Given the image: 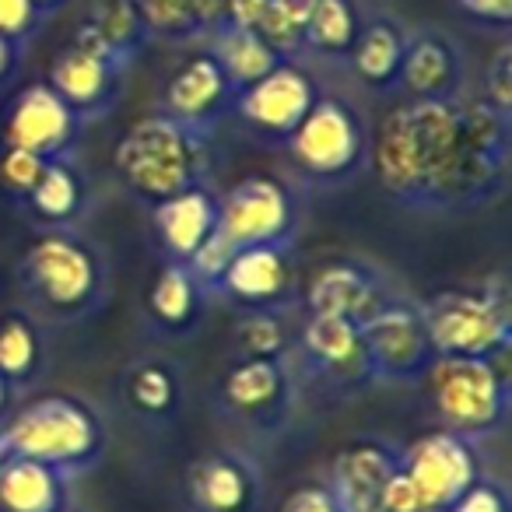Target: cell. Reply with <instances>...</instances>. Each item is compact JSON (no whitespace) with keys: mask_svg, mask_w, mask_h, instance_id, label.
Listing matches in <instances>:
<instances>
[{"mask_svg":"<svg viewBox=\"0 0 512 512\" xmlns=\"http://www.w3.org/2000/svg\"><path fill=\"white\" fill-rule=\"evenodd\" d=\"M509 144L512 116L484 95L407 99L379 120L369 162L400 207L463 214L505 190Z\"/></svg>","mask_w":512,"mask_h":512,"instance_id":"1","label":"cell"},{"mask_svg":"<svg viewBox=\"0 0 512 512\" xmlns=\"http://www.w3.org/2000/svg\"><path fill=\"white\" fill-rule=\"evenodd\" d=\"M211 134L186 127L165 113H148L130 123L113 148V172L120 186L141 204L162 200L211 183Z\"/></svg>","mask_w":512,"mask_h":512,"instance_id":"2","label":"cell"},{"mask_svg":"<svg viewBox=\"0 0 512 512\" xmlns=\"http://www.w3.org/2000/svg\"><path fill=\"white\" fill-rule=\"evenodd\" d=\"M18 281L39 320L78 323L106 302L109 267L102 249L74 228H43L25 246Z\"/></svg>","mask_w":512,"mask_h":512,"instance_id":"3","label":"cell"},{"mask_svg":"<svg viewBox=\"0 0 512 512\" xmlns=\"http://www.w3.org/2000/svg\"><path fill=\"white\" fill-rule=\"evenodd\" d=\"M0 439L8 456L36 460L74 481L106 456V421L78 393H46L0 421Z\"/></svg>","mask_w":512,"mask_h":512,"instance_id":"4","label":"cell"},{"mask_svg":"<svg viewBox=\"0 0 512 512\" xmlns=\"http://www.w3.org/2000/svg\"><path fill=\"white\" fill-rule=\"evenodd\" d=\"M425 309L435 355L446 358H509L512 306L505 278L470 281L435 292Z\"/></svg>","mask_w":512,"mask_h":512,"instance_id":"5","label":"cell"},{"mask_svg":"<svg viewBox=\"0 0 512 512\" xmlns=\"http://www.w3.org/2000/svg\"><path fill=\"white\" fill-rule=\"evenodd\" d=\"M498 362L502 358H435L425 383L439 428L477 442L509 425L512 386Z\"/></svg>","mask_w":512,"mask_h":512,"instance_id":"6","label":"cell"},{"mask_svg":"<svg viewBox=\"0 0 512 512\" xmlns=\"http://www.w3.org/2000/svg\"><path fill=\"white\" fill-rule=\"evenodd\" d=\"M369 127L341 95H320L285 148L295 172L316 186H344L369 165Z\"/></svg>","mask_w":512,"mask_h":512,"instance_id":"7","label":"cell"},{"mask_svg":"<svg viewBox=\"0 0 512 512\" xmlns=\"http://www.w3.org/2000/svg\"><path fill=\"white\" fill-rule=\"evenodd\" d=\"M299 232V200L281 176L249 172L221 193L218 235L232 249L292 246Z\"/></svg>","mask_w":512,"mask_h":512,"instance_id":"8","label":"cell"},{"mask_svg":"<svg viewBox=\"0 0 512 512\" xmlns=\"http://www.w3.org/2000/svg\"><path fill=\"white\" fill-rule=\"evenodd\" d=\"M362 334L365 344H369L376 383H425L428 369L439 358L432 348V334H428L421 302L407 299L400 292H393L379 306V313L362 323Z\"/></svg>","mask_w":512,"mask_h":512,"instance_id":"9","label":"cell"},{"mask_svg":"<svg viewBox=\"0 0 512 512\" xmlns=\"http://www.w3.org/2000/svg\"><path fill=\"white\" fill-rule=\"evenodd\" d=\"M400 470L435 512H446L484 474V463L474 439H463L449 428H432L400 449Z\"/></svg>","mask_w":512,"mask_h":512,"instance_id":"10","label":"cell"},{"mask_svg":"<svg viewBox=\"0 0 512 512\" xmlns=\"http://www.w3.org/2000/svg\"><path fill=\"white\" fill-rule=\"evenodd\" d=\"M295 404L285 358H235L218 383V407L253 432L285 428Z\"/></svg>","mask_w":512,"mask_h":512,"instance_id":"11","label":"cell"},{"mask_svg":"<svg viewBox=\"0 0 512 512\" xmlns=\"http://www.w3.org/2000/svg\"><path fill=\"white\" fill-rule=\"evenodd\" d=\"M78 134L81 120L46 81L18 88L0 116V144L36 151L46 162L71 158Z\"/></svg>","mask_w":512,"mask_h":512,"instance_id":"12","label":"cell"},{"mask_svg":"<svg viewBox=\"0 0 512 512\" xmlns=\"http://www.w3.org/2000/svg\"><path fill=\"white\" fill-rule=\"evenodd\" d=\"M316 99H320V88H316L313 74L299 60H281L271 74L235 92L232 116H239L249 130H256L267 141L285 144Z\"/></svg>","mask_w":512,"mask_h":512,"instance_id":"13","label":"cell"},{"mask_svg":"<svg viewBox=\"0 0 512 512\" xmlns=\"http://www.w3.org/2000/svg\"><path fill=\"white\" fill-rule=\"evenodd\" d=\"M299 351L306 358L309 372L337 390H365L376 383L372 372L369 344L358 323L341 316H309L299 330Z\"/></svg>","mask_w":512,"mask_h":512,"instance_id":"14","label":"cell"},{"mask_svg":"<svg viewBox=\"0 0 512 512\" xmlns=\"http://www.w3.org/2000/svg\"><path fill=\"white\" fill-rule=\"evenodd\" d=\"M127 67L81 43H67L46 67V85L74 109L81 123L113 113L123 95Z\"/></svg>","mask_w":512,"mask_h":512,"instance_id":"15","label":"cell"},{"mask_svg":"<svg viewBox=\"0 0 512 512\" xmlns=\"http://www.w3.org/2000/svg\"><path fill=\"white\" fill-rule=\"evenodd\" d=\"M232 102H235V88L228 81V74L221 71V64L211 53H197V57L183 60L165 78L158 113L214 137L221 120L232 116Z\"/></svg>","mask_w":512,"mask_h":512,"instance_id":"16","label":"cell"},{"mask_svg":"<svg viewBox=\"0 0 512 512\" xmlns=\"http://www.w3.org/2000/svg\"><path fill=\"white\" fill-rule=\"evenodd\" d=\"M393 295V288L383 281V274L365 260L355 256H341L330 260L313 274V281L306 285L302 306L309 316H341L362 327L365 320L379 313L386 299Z\"/></svg>","mask_w":512,"mask_h":512,"instance_id":"17","label":"cell"},{"mask_svg":"<svg viewBox=\"0 0 512 512\" xmlns=\"http://www.w3.org/2000/svg\"><path fill=\"white\" fill-rule=\"evenodd\" d=\"M400 470V446L383 435H358L330 463V491L344 512H383L390 477Z\"/></svg>","mask_w":512,"mask_h":512,"instance_id":"18","label":"cell"},{"mask_svg":"<svg viewBox=\"0 0 512 512\" xmlns=\"http://www.w3.org/2000/svg\"><path fill=\"white\" fill-rule=\"evenodd\" d=\"M260 470L246 453L218 449L186 470V509L190 512H260Z\"/></svg>","mask_w":512,"mask_h":512,"instance_id":"19","label":"cell"},{"mask_svg":"<svg viewBox=\"0 0 512 512\" xmlns=\"http://www.w3.org/2000/svg\"><path fill=\"white\" fill-rule=\"evenodd\" d=\"M218 295L239 309H281L295 302V264L288 246H246L235 249L221 278Z\"/></svg>","mask_w":512,"mask_h":512,"instance_id":"20","label":"cell"},{"mask_svg":"<svg viewBox=\"0 0 512 512\" xmlns=\"http://www.w3.org/2000/svg\"><path fill=\"white\" fill-rule=\"evenodd\" d=\"M218 207L221 193L211 183L193 186V190L176 193V197L151 207V221H155V235L165 260L186 264L218 232Z\"/></svg>","mask_w":512,"mask_h":512,"instance_id":"21","label":"cell"},{"mask_svg":"<svg viewBox=\"0 0 512 512\" xmlns=\"http://www.w3.org/2000/svg\"><path fill=\"white\" fill-rule=\"evenodd\" d=\"M397 88H404L407 99H456V95H463V60L453 39H446L435 29L407 32Z\"/></svg>","mask_w":512,"mask_h":512,"instance_id":"22","label":"cell"},{"mask_svg":"<svg viewBox=\"0 0 512 512\" xmlns=\"http://www.w3.org/2000/svg\"><path fill=\"white\" fill-rule=\"evenodd\" d=\"M148 39V25H144L137 0H88L85 18L74 29L71 43L106 53L116 64L130 67L137 53L148 46Z\"/></svg>","mask_w":512,"mask_h":512,"instance_id":"23","label":"cell"},{"mask_svg":"<svg viewBox=\"0 0 512 512\" xmlns=\"http://www.w3.org/2000/svg\"><path fill=\"white\" fill-rule=\"evenodd\" d=\"M88 200H92V190L74 158H53L46 162L43 176L22 200V207L39 228H74L85 218Z\"/></svg>","mask_w":512,"mask_h":512,"instance_id":"24","label":"cell"},{"mask_svg":"<svg viewBox=\"0 0 512 512\" xmlns=\"http://www.w3.org/2000/svg\"><path fill=\"white\" fill-rule=\"evenodd\" d=\"M71 505V477L36 460L8 456L0 463V512H64Z\"/></svg>","mask_w":512,"mask_h":512,"instance_id":"25","label":"cell"},{"mask_svg":"<svg viewBox=\"0 0 512 512\" xmlns=\"http://www.w3.org/2000/svg\"><path fill=\"white\" fill-rule=\"evenodd\" d=\"M407 29L393 18H372L362 25L355 46L348 53V64L362 85L376 92H393L400 81V64H404Z\"/></svg>","mask_w":512,"mask_h":512,"instance_id":"26","label":"cell"},{"mask_svg":"<svg viewBox=\"0 0 512 512\" xmlns=\"http://www.w3.org/2000/svg\"><path fill=\"white\" fill-rule=\"evenodd\" d=\"M207 299L211 295L200 288L190 267L179 264V260H165L148 288V316L165 334H186V330L197 327Z\"/></svg>","mask_w":512,"mask_h":512,"instance_id":"27","label":"cell"},{"mask_svg":"<svg viewBox=\"0 0 512 512\" xmlns=\"http://www.w3.org/2000/svg\"><path fill=\"white\" fill-rule=\"evenodd\" d=\"M207 53L221 64V71L228 74L235 92L249 88L253 81H260L264 74H271L281 64V57L274 53V46L267 43L260 32L253 29H235V25H221L207 36Z\"/></svg>","mask_w":512,"mask_h":512,"instance_id":"28","label":"cell"},{"mask_svg":"<svg viewBox=\"0 0 512 512\" xmlns=\"http://www.w3.org/2000/svg\"><path fill=\"white\" fill-rule=\"evenodd\" d=\"M39 372H43V334L36 313L11 309L0 316V376L22 390Z\"/></svg>","mask_w":512,"mask_h":512,"instance_id":"29","label":"cell"},{"mask_svg":"<svg viewBox=\"0 0 512 512\" xmlns=\"http://www.w3.org/2000/svg\"><path fill=\"white\" fill-rule=\"evenodd\" d=\"M123 397L144 418H169L183 397V383L172 362L141 358L123 372Z\"/></svg>","mask_w":512,"mask_h":512,"instance_id":"30","label":"cell"},{"mask_svg":"<svg viewBox=\"0 0 512 512\" xmlns=\"http://www.w3.org/2000/svg\"><path fill=\"white\" fill-rule=\"evenodd\" d=\"M362 25V11L355 0H316L302 29V46L327 60H348Z\"/></svg>","mask_w":512,"mask_h":512,"instance_id":"31","label":"cell"},{"mask_svg":"<svg viewBox=\"0 0 512 512\" xmlns=\"http://www.w3.org/2000/svg\"><path fill=\"white\" fill-rule=\"evenodd\" d=\"M239 358H285L292 330L281 309H242L232 323Z\"/></svg>","mask_w":512,"mask_h":512,"instance_id":"32","label":"cell"},{"mask_svg":"<svg viewBox=\"0 0 512 512\" xmlns=\"http://www.w3.org/2000/svg\"><path fill=\"white\" fill-rule=\"evenodd\" d=\"M46 169V158H39L36 151L11 148V144H0V186L15 204H22L29 197V190L39 183Z\"/></svg>","mask_w":512,"mask_h":512,"instance_id":"33","label":"cell"},{"mask_svg":"<svg viewBox=\"0 0 512 512\" xmlns=\"http://www.w3.org/2000/svg\"><path fill=\"white\" fill-rule=\"evenodd\" d=\"M232 256H235V249L228 246L218 232H214L211 239H207L204 246H200L197 253L186 260V267H190V274L200 281V288H204L207 295H218L221 278H225L228 264H232Z\"/></svg>","mask_w":512,"mask_h":512,"instance_id":"34","label":"cell"},{"mask_svg":"<svg viewBox=\"0 0 512 512\" xmlns=\"http://www.w3.org/2000/svg\"><path fill=\"white\" fill-rule=\"evenodd\" d=\"M446 512H512L509 509V491H505L502 481L481 474Z\"/></svg>","mask_w":512,"mask_h":512,"instance_id":"35","label":"cell"},{"mask_svg":"<svg viewBox=\"0 0 512 512\" xmlns=\"http://www.w3.org/2000/svg\"><path fill=\"white\" fill-rule=\"evenodd\" d=\"M484 99H488L498 113L512 116V46L509 43L498 46L488 71H484Z\"/></svg>","mask_w":512,"mask_h":512,"instance_id":"36","label":"cell"},{"mask_svg":"<svg viewBox=\"0 0 512 512\" xmlns=\"http://www.w3.org/2000/svg\"><path fill=\"white\" fill-rule=\"evenodd\" d=\"M46 18L32 8V0H0V36L18 46H29Z\"/></svg>","mask_w":512,"mask_h":512,"instance_id":"37","label":"cell"},{"mask_svg":"<svg viewBox=\"0 0 512 512\" xmlns=\"http://www.w3.org/2000/svg\"><path fill=\"white\" fill-rule=\"evenodd\" d=\"M278 512H344L327 481H302L285 495Z\"/></svg>","mask_w":512,"mask_h":512,"instance_id":"38","label":"cell"},{"mask_svg":"<svg viewBox=\"0 0 512 512\" xmlns=\"http://www.w3.org/2000/svg\"><path fill=\"white\" fill-rule=\"evenodd\" d=\"M383 512H435V509L418 495V488L407 481L404 470H397V474L390 477V484H386Z\"/></svg>","mask_w":512,"mask_h":512,"instance_id":"39","label":"cell"},{"mask_svg":"<svg viewBox=\"0 0 512 512\" xmlns=\"http://www.w3.org/2000/svg\"><path fill=\"white\" fill-rule=\"evenodd\" d=\"M456 8L474 18V22L495 25V29H509L512 25V0H456Z\"/></svg>","mask_w":512,"mask_h":512,"instance_id":"40","label":"cell"},{"mask_svg":"<svg viewBox=\"0 0 512 512\" xmlns=\"http://www.w3.org/2000/svg\"><path fill=\"white\" fill-rule=\"evenodd\" d=\"M22 53H25V46H18V43H11V39L0 36V92L15 81L18 67H22Z\"/></svg>","mask_w":512,"mask_h":512,"instance_id":"41","label":"cell"},{"mask_svg":"<svg viewBox=\"0 0 512 512\" xmlns=\"http://www.w3.org/2000/svg\"><path fill=\"white\" fill-rule=\"evenodd\" d=\"M15 393H18L15 386H11L8 379L0 376V421L8 418V414H11V407H15Z\"/></svg>","mask_w":512,"mask_h":512,"instance_id":"42","label":"cell"},{"mask_svg":"<svg viewBox=\"0 0 512 512\" xmlns=\"http://www.w3.org/2000/svg\"><path fill=\"white\" fill-rule=\"evenodd\" d=\"M64 4H67V0H32V8H36V11H39V15H43V18L57 15V11L64 8Z\"/></svg>","mask_w":512,"mask_h":512,"instance_id":"43","label":"cell"},{"mask_svg":"<svg viewBox=\"0 0 512 512\" xmlns=\"http://www.w3.org/2000/svg\"><path fill=\"white\" fill-rule=\"evenodd\" d=\"M8 460V449H4V439H0V463Z\"/></svg>","mask_w":512,"mask_h":512,"instance_id":"44","label":"cell"},{"mask_svg":"<svg viewBox=\"0 0 512 512\" xmlns=\"http://www.w3.org/2000/svg\"><path fill=\"white\" fill-rule=\"evenodd\" d=\"M64 512H81V509H74V505H67V509Z\"/></svg>","mask_w":512,"mask_h":512,"instance_id":"45","label":"cell"}]
</instances>
